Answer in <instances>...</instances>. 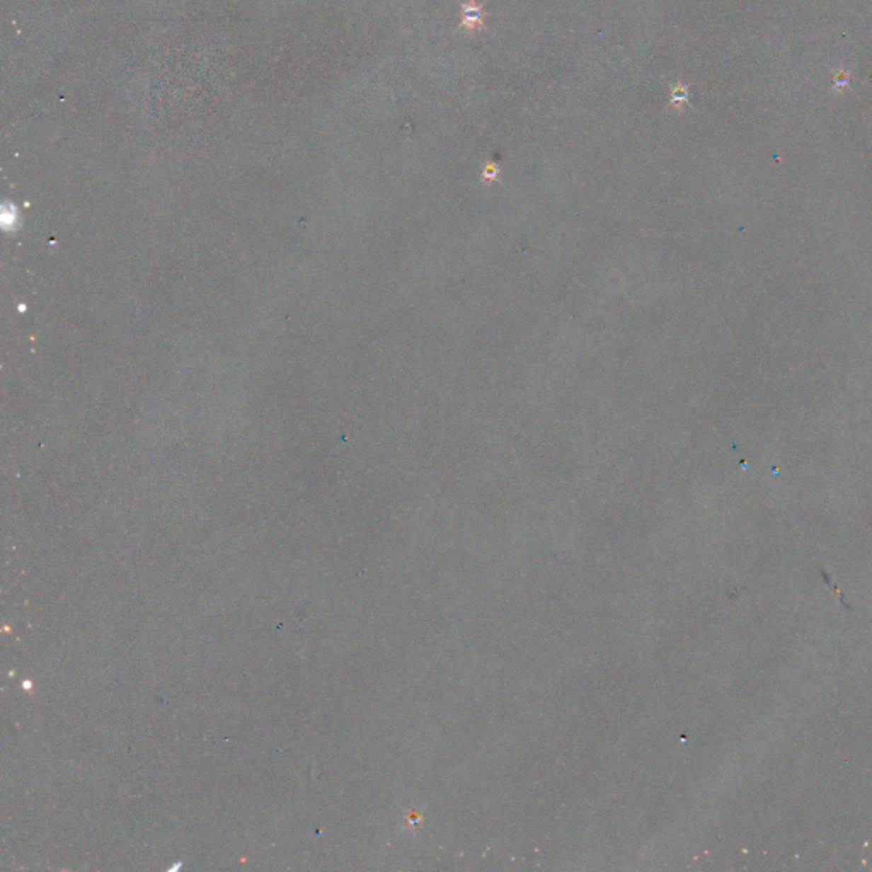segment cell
<instances>
[{
  "label": "cell",
  "mask_w": 872,
  "mask_h": 872,
  "mask_svg": "<svg viewBox=\"0 0 872 872\" xmlns=\"http://www.w3.org/2000/svg\"><path fill=\"white\" fill-rule=\"evenodd\" d=\"M462 26L469 31L482 28V9L479 4L467 2L462 6Z\"/></svg>",
  "instance_id": "cell-1"
},
{
  "label": "cell",
  "mask_w": 872,
  "mask_h": 872,
  "mask_svg": "<svg viewBox=\"0 0 872 872\" xmlns=\"http://www.w3.org/2000/svg\"><path fill=\"white\" fill-rule=\"evenodd\" d=\"M672 99H673V103H680V101H687V92H685V89H683V87L678 86L677 89L673 91Z\"/></svg>",
  "instance_id": "cell-2"
}]
</instances>
